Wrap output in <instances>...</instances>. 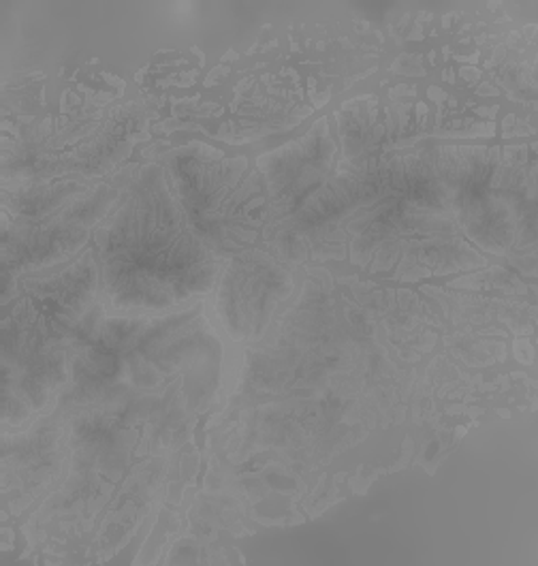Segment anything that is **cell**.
Returning <instances> with one entry per match:
<instances>
[{
    "label": "cell",
    "mask_w": 538,
    "mask_h": 566,
    "mask_svg": "<svg viewBox=\"0 0 538 566\" xmlns=\"http://www.w3.org/2000/svg\"><path fill=\"white\" fill-rule=\"evenodd\" d=\"M68 350L71 405L82 407L80 428L95 439L120 421H162L199 405L214 382L219 345L197 316L112 318L93 308Z\"/></svg>",
    "instance_id": "cell-1"
},
{
    "label": "cell",
    "mask_w": 538,
    "mask_h": 566,
    "mask_svg": "<svg viewBox=\"0 0 538 566\" xmlns=\"http://www.w3.org/2000/svg\"><path fill=\"white\" fill-rule=\"evenodd\" d=\"M98 289L118 313H165L205 295L221 259L190 224L162 167H148L96 229Z\"/></svg>",
    "instance_id": "cell-2"
},
{
    "label": "cell",
    "mask_w": 538,
    "mask_h": 566,
    "mask_svg": "<svg viewBox=\"0 0 538 566\" xmlns=\"http://www.w3.org/2000/svg\"><path fill=\"white\" fill-rule=\"evenodd\" d=\"M162 169L190 224L219 259L249 251L272 217L265 180L246 158H222L199 146L176 153Z\"/></svg>",
    "instance_id": "cell-3"
},
{
    "label": "cell",
    "mask_w": 538,
    "mask_h": 566,
    "mask_svg": "<svg viewBox=\"0 0 538 566\" xmlns=\"http://www.w3.org/2000/svg\"><path fill=\"white\" fill-rule=\"evenodd\" d=\"M291 291V274L261 251H242L219 284V313L235 340L256 338Z\"/></svg>",
    "instance_id": "cell-4"
},
{
    "label": "cell",
    "mask_w": 538,
    "mask_h": 566,
    "mask_svg": "<svg viewBox=\"0 0 538 566\" xmlns=\"http://www.w3.org/2000/svg\"><path fill=\"white\" fill-rule=\"evenodd\" d=\"M334 153L336 146L327 125L318 123L302 139L259 160L272 217H295V212L327 182Z\"/></svg>",
    "instance_id": "cell-5"
}]
</instances>
